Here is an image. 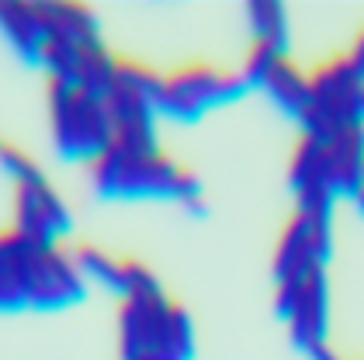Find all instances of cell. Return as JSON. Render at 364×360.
<instances>
[{
  "instance_id": "obj_7",
  "label": "cell",
  "mask_w": 364,
  "mask_h": 360,
  "mask_svg": "<svg viewBox=\"0 0 364 360\" xmlns=\"http://www.w3.org/2000/svg\"><path fill=\"white\" fill-rule=\"evenodd\" d=\"M250 90L240 70L191 59L164 73L160 80V114L173 121H198L205 111L240 101Z\"/></svg>"
},
{
  "instance_id": "obj_11",
  "label": "cell",
  "mask_w": 364,
  "mask_h": 360,
  "mask_svg": "<svg viewBox=\"0 0 364 360\" xmlns=\"http://www.w3.org/2000/svg\"><path fill=\"white\" fill-rule=\"evenodd\" d=\"M38 7H42V21H46V38L49 42H70V45L101 42L97 18H94V11L87 4H77V0H42Z\"/></svg>"
},
{
  "instance_id": "obj_6",
  "label": "cell",
  "mask_w": 364,
  "mask_h": 360,
  "mask_svg": "<svg viewBox=\"0 0 364 360\" xmlns=\"http://www.w3.org/2000/svg\"><path fill=\"white\" fill-rule=\"evenodd\" d=\"M364 80L354 73V66L347 62V55L336 53L323 59L319 66L309 70V111L299 121L302 136L309 138H326L361 129L364 111H361Z\"/></svg>"
},
{
  "instance_id": "obj_8",
  "label": "cell",
  "mask_w": 364,
  "mask_h": 360,
  "mask_svg": "<svg viewBox=\"0 0 364 360\" xmlns=\"http://www.w3.org/2000/svg\"><path fill=\"white\" fill-rule=\"evenodd\" d=\"M11 225L25 232L35 243L46 246H63V239L73 229L70 204L63 201L56 184L46 177V170H35L28 177L14 180V219Z\"/></svg>"
},
{
  "instance_id": "obj_15",
  "label": "cell",
  "mask_w": 364,
  "mask_h": 360,
  "mask_svg": "<svg viewBox=\"0 0 364 360\" xmlns=\"http://www.w3.org/2000/svg\"><path fill=\"white\" fill-rule=\"evenodd\" d=\"M347 360H350V357H347Z\"/></svg>"
},
{
  "instance_id": "obj_9",
  "label": "cell",
  "mask_w": 364,
  "mask_h": 360,
  "mask_svg": "<svg viewBox=\"0 0 364 360\" xmlns=\"http://www.w3.org/2000/svg\"><path fill=\"white\" fill-rule=\"evenodd\" d=\"M70 253H73L80 274L87 277V284H101L105 291H112L118 298H129V295H139V291H153V288H164L160 277L153 274L139 256L112 253V249L94 246V243H77Z\"/></svg>"
},
{
  "instance_id": "obj_5",
  "label": "cell",
  "mask_w": 364,
  "mask_h": 360,
  "mask_svg": "<svg viewBox=\"0 0 364 360\" xmlns=\"http://www.w3.org/2000/svg\"><path fill=\"white\" fill-rule=\"evenodd\" d=\"M46 108L53 146L70 163H94L112 146V114L105 97L84 94L70 83L46 80Z\"/></svg>"
},
{
  "instance_id": "obj_3",
  "label": "cell",
  "mask_w": 364,
  "mask_h": 360,
  "mask_svg": "<svg viewBox=\"0 0 364 360\" xmlns=\"http://www.w3.org/2000/svg\"><path fill=\"white\" fill-rule=\"evenodd\" d=\"M195 319L167 288L129 295L118 305V357L122 360H195Z\"/></svg>"
},
{
  "instance_id": "obj_4",
  "label": "cell",
  "mask_w": 364,
  "mask_h": 360,
  "mask_svg": "<svg viewBox=\"0 0 364 360\" xmlns=\"http://www.w3.org/2000/svg\"><path fill=\"white\" fill-rule=\"evenodd\" d=\"M160 80L164 73L139 59L118 55L114 80L105 94L112 114V146L114 149H160L156 118H160ZM108 146V149H112Z\"/></svg>"
},
{
  "instance_id": "obj_12",
  "label": "cell",
  "mask_w": 364,
  "mask_h": 360,
  "mask_svg": "<svg viewBox=\"0 0 364 360\" xmlns=\"http://www.w3.org/2000/svg\"><path fill=\"white\" fill-rule=\"evenodd\" d=\"M247 21H250V42H267L288 49V11L278 0H253L247 4Z\"/></svg>"
},
{
  "instance_id": "obj_10",
  "label": "cell",
  "mask_w": 364,
  "mask_h": 360,
  "mask_svg": "<svg viewBox=\"0 0 364 360\" xmlns=\"http://www.w3.org/2000/svg\"><path fill=\"white\" fill-rule=\"evenodd\" d=\"M0 35L7 38V45L21 55L25 62L38 66L46 53V21H42V7L28 0H0Z\"/></svg>"
},
{
  "instance_id": "obj_14",
  "label": "cell",
  "mask_w": 364,
  "mask_h": 360,
  "mask_svg": "<svg viewBox=\"0 0 364 360\" xmlns=\"http://www.w3.org/2000/svg\"><path fill=\"white\" fill-rule=\"evenodd\" d=\"M361 111H364V94H361Z\"/></svg>"
},
{
  "instance_id": "obj_13",
  "label": "cell",
  "mask_w": 364,
  "mask_h": 360,
  "mask_svg": "<svg viewBox=\"0 0 364 360\" xmlns=\"http://www.w3.org/2000/svg\"><path fill=\"white\" fill-rule=\"evenodd\" d=\"M343 55H347V62L354 66V73L364 80V31H358V35H354V42L343 49Z\"/></svg>"
},
{
  "instance_id": "obj_2",
  "label": "cell",
  "mask_w": 364,
  "mask_h": 360,
  "mask_svg": "<svg viewBox=\"0 0 364 360\" xmlns=\"http://www.w3.org/2000/svg\"><path fill=\"white\" fill-rule=\"evenodd\" d=\"M90 187L108 201H173L184 204L191 215L201 212V180L177 163L167 149H108L101 160L87 166Z\"/></svg>"
},
{
  "instance_id": "obj_1",
  "label": "cell",
  "mask_w": 364,
  "mask_h": 360,
  "mask_svg": "<svg viewBox=\"0 0 364 360\" xmlns=\"http://www.w3.org/2000/svg\"><path fill=\"white\" fill-rule=\"evenodd\" d=\"M84 298L87 277L70 249L0 225V312H59Z\"/></svg>"
}]
</instances>
